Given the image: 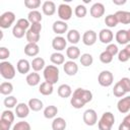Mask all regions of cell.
Listing matches in <instances>:
<instances>
[{"label":"cell","instance_id":"cell-1","mask_svg":"<svg viewBox=\"0 0 130 130\" xmlns=\"http://www.w3.org/2000/svg\"><path fill=\"white\" fill-rule=\"evenodd\" d=\"M44 78L45 81L55 84L59 79V69L55 65H48L44 69Z\"/></svg>","mask_w":130,"mask_h":130},{"label":"cell","instance_id":"cell-2","mask_svg":"<svg viewBox=\"0 0 130 130\" xmlns=\"http://www.w3.org/2000/svg\"><path fill=\"white\" fill-rule=\"evenodd\" d=\"M115 123V117L111 112H106L102 115L98 126L100 130H111Z\"/></svg>","mask_w":130,"mask_h":130},{"label":"cell","instance_id":"cell-3","mask_svg":"<svg viewBox=\"0 0 130 130\" xmlns=\"http://www.w3.org/2000/svg\"><path fill=\"white\" fill-rule=\"evenodd\" d=\"M0 74L5 79H12L15 76V68L8 61H2L0 63Z\"/></svg>","mask_w":130,"mask_h":130},{"label":"cell","instance_id":"cell-4","mask_svg":"<svg viewBox=\"0 0 130 130\" xmlns=\"http://www.w3.org/2000/svg\"><path fill=\"white\" fill-rule=\"evenodd\" d=\"M98 81L102 86L108 87L110 85H112L113 81H114V75L111 71L109 70H104L99 74L98 77Z\"/></svg>","mask_w":130,"mask_h":130},{"label":"cell","instance_id":"cell-5","mask_svg":"<svg viewBox=\"0 0 130 130\" xmlns=\"http://www.w3.org/2000/svg\"><path fill=\"white\" fill-rule=\"evenodd\" d=\"M15 20V14L11 11H6L0 16V26L2 28H8Z\"/></svg>","mask_w":130,"mask_h":130},{"label":"cell","instance_id":"cell-6","mask_svg":"<svg viewBox=\"0 0 130 130\" xmlns=\"http://www.w3.org/2000/svg\"><path fill=\"white\" fill-rule=\"evenodd\" d=\"M73 96H76V98H79L84 104L86 103H89L91 100H92V93L90 90L88 89H84V88H76L74 91H73Z\"/></svg>","mask_w":130,"mask_h":130},{"label":"cell","instance_id":"cell-7","mask_svg":"<svg viewBox=\"0 0 130 130\" xmlns=\"http://www.w3.org/2000/svg\"><path fill=\"white\" fill-rule=\"evenodd\" d=\"M58 15L61 18V20H63V21L69 20L72 16V8L68 4L62 3L58 7Z\"/></svg>","mask_w":130,"mask_h":130},{"label":"cell","instance_id":"cell-8","mask_svg":"<svg viewBox=\"0 0 130 130\" xmlns=\"http://www.w3.org/2000/svg\"><path fill=\"white\" fill-rule=\"evenodd\" d=\"M83 122L87 126H93L98 122V115L96 112L92 109H88L83 113Z\"/></svg>","mask_w":130,"mask_h":130},{"label":"cell","instance_id":"cell-9","mask_svg":"<svg viewBox=\"0 0 130 130\" xmlns=\"http://www.w3.org/2000/svg\"><path fill=\"white\" fill-rule=\"evenodd\" d=\"M96 32L94 30H86L82 36V42L85 46H92L96 42Z\"/></svg>","mask_w":130,"mask_h":130},{"label":"cell","instance_id":"cell-10","mask_svg":"<svg viewBox=\"0 0 130 130\" xmlns=\"http://www.w3.org/2000/svg\"><path fill=\"white\" fill-rule=\"evenodd\" d=\"M105 13V6L103 3L96 2L94 3L90 8V15L94 18H100Z\"/></svg>","mask_w":130,"mask_h":130},{"label":"cell","instance_id":"cell-11","mask_svg":"<svg viewBox=\"0 0 130 130\" xmlns=\"http://www.w3.org/2000/svg\"><path fill=\"white\" fill-rule=\"evenodd\" d=\"M118 111L122 114H126L130 111V95L121 99L117 104Z\"/></svg>","mask_w":130,"mask_h":130},{"label":"cell","instance_id":"cell-12","mask_svg":"<svg viewBox=\"0 0 130 130\" xmlns=\"http://www.w3.org/2000/svg\"><path fill=\"white\" fill-rule=\"evenodd\" d=\"M63 69H64V72H65L67 75L73 76V75H75V74L77 73V71H78V66H77V64H76L75 62H73V61L70 60V61H67V62L64 63Z\"/></svg>","mask_w":130,"mask_h":130},{"label":"cell","instance_id":"cell-13","mask_svg":"<svg viewBox=\"0 0 130 130\" xmlns=\"http://www.w3.org/2000/svg\"><path fill=\"white\" fill-rule=\"evenodd\" d=\"M113 38H114V35L112 30L107 29V28L102 29L99 34V39L103 44H110L113 41Z\"/></svg>","mask_w":130,"mask_h":130},{"label":"cell","instance_id":"cell-14","mask_svg":"<svg viewBox=\"0 0 130 130\" xmlns=\"http://www.w3.org/2000/svg\"><path fill=\"white\" fill-rule=\"evenodd\" d=\"M29 107L24 103H19L15 108V114L18 118H25L28 116Z\"/></svg>","mask_w":130,"mask_h":130},{"label":"cell","instance_id":"cell-15","mask_svg":"<svg viewBox=\"0 0 130 130\" xmlns=\"http://www.w3.org/2000/svg\"><path fill=\"white\" fill-rule=\"evenodd\" d=\"M68 29V24L66 23V21L63 20H57L53 23V30L54 32L58 34V35H62L65 34Z\"/></svg>","mask_w":130,"mask_h":130},{"label":"cell","instance_id":"cell-16","mask_svg":"<svg viewBox=\"0 0 130 130\" xmlns=\"http://www.w3.org/2000/svg\"><path fill=\"white\" fill-rule=\"evenodd\" d=\"M66 40L63 37H56L52 41V47L56 51H63L66 48Z\"/></svg>","mask_w":130,"mask_h":130},{"label":"cell","instance_id":"cell-17","mask_svg":"<svg viewBox=\"0 0 130 130\" xmlns=\"http://www.w3.org/2000/svg\"><path fill=\"white\" fill-rule=\"evenodd\" d=\"M40 52V48L38 46V44L35 43H28L25 47H24V53L25 55L29 56V57H35L39 54Z\"/></svg>","mask_w":130,"mask_h":130},{"label":"cell","instance_id":"cell-18","mask_svg":"<svg viewBox=\"0 0 130 130\" xmlns=\"http://www.w3.org/2000/svg\"><path fill=\"white\" fill-rule=\"evenodd\" d=\"M42 9H43L44 14L51 16L56 12V5L53 1H45L42 6Z\"/></svg>","mask_w":130,"mask_h":130},{"label":"cell","instance_id":"cell-19","mask_svg":"<svg viewBox=\"0 0 130 130\" xmlns=\"http://www.w3.org/2000/svg\"><path fill=\"white\" fill-rule=\"evenodd\" d=\"M118 22H121L123 24H129L130 23V12L129 11H124V10H119L115 13Z\"/></svg>","mask_w":130,"mask_h":130},{"label":"cell","instance_id":"cell-20","mask_svg":"<svg viewBox=\"0 0 130 130\" xmlns=\"http://www.w3.org/2000/svg\"><path fill=\"white\" fill-rule=\"evenodd\" d=\"M31 65L29 64V62L26 60V59H20L17 64H16V68H17V71L21 74H25L29 71Z\"/></svg>","mask_w":130,"mask_h":130},{"label":"cell","instance_id":"cell-21","mask_svg":"<svg viewBox=\"0 0 130 130\" xmlns=\"http://www.w3.org/2000/svg\"><path fill=\"white\" fill-rule=\"evenodd\" d=\"M116 41L120 45H126L129 43L128 39V31L126 29H120L116 34Z\"/></svg>","mask_w":130,"mask_h":130},{"label":"cell","instance_id":"cell-22","mask_svg":"<svg viewBox=\"0 0 130 130\" xmlns=\"http://www.w3.org/2000/svg\"><path fill=\"white\" fill-rule=\"evenodd\" d=\"M54 84L50 83V82H47V81H44L41 83L40 87H39V91L43 94V95H50L53 93V90H54V87H53Z\"/></svg>","mask_w":130,"mask_h":130},{"label":"cell","instance_id":"cell-23","mask_svg":"<svg viewBox=\"0 0 130 130\" xmlns=\"http://www.w3.org/2000/svg\"><path fill=\"white\" fill-rule=\"evenodd\" d=\"M58 94L63 99L69 98L72 94V89L68 84H61L58 87Z\"/></svg>","mask_w":130,"mask_h":130},{"label":"cell","instance_id":"cell-24","mask_svg":"<svg viewBox=\"0 0 130 130\" xmlns=\"http://www.w3.org/2000/svg\"><path fill=\"white\" fill-rule=\"evenodd\" d=\"M30 65H31V68H32L36 72L41 71V70L44 69V67H45V60H44L43 58H41V57H36V58L32 59Z\"/></svg>","mask_w":130,"mask_h":130},{"label":"cell","instance_id":"cell-25","mask_svg":"<svg viewBox=\"0 0 130 130\" xmlns=\"http://www.w3.org/2000/svg\"><path fill=\"white\" fill-rule=\"evenodd\" d=\"M40 80H41V77H40V74L37 73V72H32V73H29L27 76H26V83L29 85V86H36L40 83Z\"/></svg>","mask_w":130,"mask_h":130},{"label":"cell","instance_id":"cell-26","mask_svg":"<svg viewBox=\"0 0 130 130\" xmlns=\"http://www.w3.org/2000/svg\"><path fill=\"white\" fill-rule=\"evenodd\" d=\"M80 40V34L76 29H70L67 32V41L71 44H77Z\"/></svg>","mask_w":130,"mask_h":130},{"label":"cell","instance_id":"cell-27","mask_svg":"<svg viewBox=\"0 0 130 130\" xmlns=\"http://www.w3.org/2000/svg\"><path fill=\"white\" fill-rule=\"evenodd\" d=\"M65 128H66V121L63 118L58 117L53 120V122H52L53 130H65Z\"/></svg>","mask_w":130,"mask_h":130},{"label":"cell","instance_id":"cell-28","mask_svg":"<svg viewBox=\"0 0 130 130\" xmlns=\"http://www.w3.org/2000/svg\"><path fill=\"white\" fill-rule=\"evenodd\" d=\"M66 55L69 59L75 60L80 56V51L76 46H70L69 48L66 49Z\"/></svg>","mask_w":130,"mask_h":130},{"label":"cell","instance_id":"cell-29","mask_svg":"<svg viewBox=\"0 0 130 130\" xmlns=\"http://www.w3.org/2000/svg\"><path fill=\"white\" fill-rule=\"evenodd\" d=\"M28 107L34 112H39L43 109V102L39 99H30L28 101Z\"/></svg>","mask_w":130,"mask_h":130},{"label":"cell","instance_id":"cell-30","mask_svg":"<svg viewBox=\"0 0 130 130\" xmlns=\"http://www.w3.org/2000/svg\"><path fill=\"white\" fill-rule=\"evenodd\" d=\"M27 20L32 24V23H38L42 21V14L38 10H31L28 15H27Z\"/></svg>","mask_w":130,"mask_h":130},{"label":"cell","instance_id":"cell-31","mask_svg":"<svg viewBox=\"0 0 130 130\" xmlns=\"http://www.w3.org/2000/svg\"><path fill=\"white\" fill-rule=\"evenodd\" d=\"M50 60L53 64L55 65H61V64H64V61H65V58H64V55L59 53V52H55L51 55L50 57Z\"/></svg>","mask_w":130,"mask_h":130},{"label":"cell","instance_id":"cell-32","mask_svg":"<svg viewBox=\"0 0 130 130\" xmlns=\"http://www.w3.org/2000/svg\"><path fill=\"white\" fill-rule=\"evenodd\" d=\"M58 114V109L56 106H48L44 110V116L47 119H52Z\"/></svg>","mask_w":130,"mask_h":130},{"label":"cell","instance_id":"cell-33","mask_svg":"<svg viewBox=\"0 0 130 130\" xmlns=\"http://www.w3.org/2000/svg\"><path fill=\"white\" fill-rule=\"evenodd\" d=\"M13 91V85L10 82H2L0 84V92L4 95H9Z\"/></svg>","mask_w":130,"mask_h":130},{"label":"cell","instance_id":"cell-34","mask_svg":"<svg viewBox=\"0 0 130 130\" xmlns=\"http://www.w3.org/2000/svg\"><path fill=\"white\" fill-rule=\"evenodd\" d=\"M25 37H26V41H27L28 43H35V44H37V43L40 41V34H37V32L32 31V30L29 29V28H28V30L26 31Z\"/></svg>","mask_w":130,"mask_h":130},{"label":"cell","instance_id":"cell-35","mask_svg":"<svg viewBox=\"0 0 130 130\" xmlns=\"http://www.w3.org/2000/svg\"><path fill=\"white\" fill-rule=\"evenodd\" d=\"M92 62H93V58H92V56L90 54L84 53V54L81 55V57H80V63H81L82 66H84V67L90 66L92 64Z\"/></svg>","mask_w":130,"mask_h":130},{"label":"cell","instance_id":"cell-36","mask_svg":"<svg viewBox=\"0 0 130 130\" xmlns=\"http://www.w3.org/2000/svg\"><path fill=\"white\" fill-rule=\"evenodd\" d=\"M105 23L109 27H115L118 24V19L115 14H109L105 18Z\"/></svg>","mask_w":130,"mask_h":130},{"label":"cell","instance_id":"cell-37","mask_svg":"<svg viewBox=\"0 0 130 130\" xmlns=\"http://www.w3.org/2000/svg\"><path fill=\"white\" fill-rule=\"evenodd\" d=\"M113 93H114V95H115V96H117V98H121V96H123V95L126 93L125 89L122 87V85L119 83V81L114 85Z\"/></svg>","mask_w":130,"mask_h":130},{"label":"cell","instance_id":"cell-38","mask_svg":"<svg viewBox=\"0 0 130 130\" xmlns=\"http://www.w3.org/2000/svg\"><path fill=\"white\" fill-rule=\"evenodd\" d=\"M4 106L6 108H9V109L17 106V100H16V98L15 96H12V95H8L7 98H5V100H4Z\"/></svg>","mask_w":130,"mask_h":130},{"label":"cell","instance_id":"cell-39","mask_svg":"<svg viewBox=\"0 0 130 130\" xmlns=\"http://www.w3.org/2000/svg\"><path fill=\"white\" fill-rule=\"evenodd\" d=\"M12 35H13V37H15L16 39H21L24 35H26V31L23 29V28H21V27H19L18 25H14L13 26V28H12Z\"/></svg>","mask_w":130,"mask_h":130},{"label":"cell","instance_id":"cell-40","mask_svg":"<svg viewBox=\"0 0 130 130\" xmlns=\"http://www.w3.org/2000/svg\"><path fill=\"white\" fill-rule=\"evenodd\" d=\"M100 60H101V62L104 63V64H109V63L112 62L113 56H112L109 52L104 51V52H102L101 55H100Z\"/></svg>","mask_w":130,"mask_h":130},{"label":"cell","instance_id":"cell-41","mask_svg":"<svg viewBox=\"0 0 130 130\" xmlns=\"http://www.w3.org/2000/svg\"><path fill=\"white\" fill-rule=\"evenodd\" d=\"M86 12H87V10H86V7L84 5H77L75 7V10H74L75 15L77 17H79V18L84 17L86 15Z\"/></svg>","mask_w":130,"mask_h":130},{"label":"cell","instance_id":"cell-42","mask_svg":"<svg viewBox=\"0 0 130 130\" xmlns=\"http://www.w3.org/2000/svg\"><path fill=\"white\" fill-rule=\"evenodd\" d=\"M12 130H30V125L25 121H19L13 126Z\"/></svg>","mask_w":130,"mask_h":130},{"label":"cell","instance_id":"cell-43","mask_svg":"<svg viewBox=\"0 0 130 130\" xmlns=\"http://www.w3.org/2000/svg\"><path fill=\"white\" fill-rule=\"evenodd\" d=\"M24 5L26 6V8L36 10V8H39V6L41 5V1L40 0H25Z\"/></svg>","mask_w":130,"mask_h":130},{"label":"cell","instance_id":"cell-44","mask_svg":"<svg viewBox=\"0 0 130 130\" xmlns=\"http://www.w3.org/2000/svg\"><path fill=\"white\" fill-rule=\"evenodd\" d=\"M70 104H71V106H72L73 108H75V109H81V108L85 105L79 98H76V96H73V95H72V98H71V100H70Z\"/></svg>","mask_w":130,"mask_h":130},{"label":"cell","instance_id":"cell-45","mask_svg":"<svg viewBox=\"0 0 130 130\" xmlns=\"http://www.w3.org/2000/svg\"><path fill=\"white\" fill-rule=\"evenodd\" d=\"M1 119L2 120H5V121H8L10 123H13L14 121V114L11 112V111H3L2 114H1Z\"/></svg>","mask_w":130,"mask_h":130},{"label":"cell","instance_id":"cell-46","mask_svg":"<svg viewBox=\"0 0 130 130\" xmlns=\"http://www.w3.org/2000/svg\"><path fill=\"white\" fill-rule=\"evenodd\" d=\"M119 83L122 85V87L125 89L126 92L130 91V79L128 77H123L119 80Z\"/></svg>","mask_w":130,"mask_h":130},{"label":"cell","instance_id":"cell-47","mask_svg":"<svg viewBox=\"0 0 130 130\" xmlns=\"http://www.w3.org/2000/svg\"><path fill=\"white\" fill-rule=\"evenodd\" d=\"M16 25H18L19 27L23 28L24 30L27 29L28 27H30V24H29V21L25 18H19L17 21H16Z\"/></svg>","mask_w":130,"mask_h":130},{"label":"cell","instance_id":"cell-48","mask_svg":"<svg viewBox=\"0 0 130 130\" xmlns=\"http://www.w3.org/2000/svg\"><path fill=\"white\" fill-rule=\"evenodd\" d=\"M118 59H119L120 62H127V61L130 59V57H129V55L126 53V51L123 49V50H121V51L118 53Z\"/></svg>","mask_w":130,"mask_h":130},{"label":"cell","instance_id":"cell-49","mask_svg":"<svg viewBox=\"0 0 130 130\" xmlns=\"http://www.w3.org/2000/svg\"><path fill=\"white\" fill-rule=\"evenodd\" d=\"M106 51L109 52L112 56H115L116 54L119 53V51H118V47H117L116 45H114V44H109L108 47H107V49H106Z\"/></svg>","mask_w":130,"mask_h":130},{"label":"cell","instance_id":"cell-50","mask_svg":"<svg viewBox=\"0 0 130 130\" xmlns=\"http://www.w3.org/2000/svg\"><path fill=\"white\" fill-rule=\"evenodd\" d=\"M9 55H10V52H9V50L7 48H5V47H1L0 48V59L1 60L7 59L9 57Z\"/></svg>","mask_w":130,"mask_h":130},{"label":"cell","instance_id":"cell-51","mask_svg":"<svg viewBox=\"0 0 130 130\" xmlns=\"http://www.w3.org/2000/svg\"><path fill=\"white\" fill-rule=\"evenodd\" d=\"M11 125H12V123L0 119V130H9Z\"/></svg>","mask_w":130,"mask_h":130},{"label":"cell","instance_id":"cell-52","mask_svg":"<svg viewBox=\"0 0 130 130\" xmlns=\"http://www.w3.org/2000/svg\"><path fill=\"white\" fill-rule=\"evenodd\" d=\"M29 29H31L32 31H35V32H37V34H40V32H41V30H42V24H41V22L30 24Z\"/></svg>","mask_w":130,"mask_h":130},{"label":"cell","instance_id":"cell-53","mask_svg":"<svg viewBox=\"0 0 130 130\" xmlns=\"http://www.w3.org/2000/svg\"><path fill=\"white\" fill-rule=\"evenodd\" d=\"M118 130H130V126H129V125H127L126 123L122 122V123L119 125Z\"/></svg>","mask_w":130,"mask_h":130},{"label":"cell","instance_id":"cell-54","mask_svg":"<svg viewBox=\"0 0 130 130\" xmlns=\"http://www.w3.org/2000/svg\"><path fill=\"white\" fill-rule=\"evenodd\" d=\"M113 3L116 4V5H123L126 3V0H113Z\"/></svg>","mask_w":130,"mask_h":130},{"label":"cell","instance_id":"cell-55","mask_svg":"<svg viewBox=\"0 0 130 130\" xmlns=\"http://www.w3.org/2000/svg\"><path fill=\"white\" fill-rule=\"evenodd\" d=\"M123 122H124V123H126L127 125H129V126H130V115H129V114H128V115H127V116H126V117L123 119Z\"/></svg>","mask_w":130,"mask_h":130},{"label":"cell","instance_id":"cell-56","mask_svg":"<svg viewBox=\"0 0 130 130\" xmlns=\"http://www.w3.org/2000/svg\"><path fill=\"white\" fill-rule=\"evenodd\" d=\"M125 51H126V53L129 55V57H130V44H128V45H126V47H125V49H124Z\"/></svg>","mask_w":130,"mask_h":130},{"label":"cell","instance_id":"cell-57","mask_svg":"<svg viewBox=\"0 0 130 130\" xmlns=\"http://www.w3.org/2000/svg\"><path fill=\"white\" fill-rule=\"evenodd\" d=\"M127 31H128V39H129V42H130V28Z\"/></svg>","mask_w":130,"mask_h":130},{"label":"cell","instance_id":"cell-58","mask_svg":"<svg viewBox=\"0 0 130 130\" xmlns=\"http://www.w3.org/2000/svg\"><path fill=\"white\" fill-rule=\"evenodd\" d=\"M129 115H130V114H129Z\"/></svg>","mask_w":130,"mask_h":130}]
</instances>
